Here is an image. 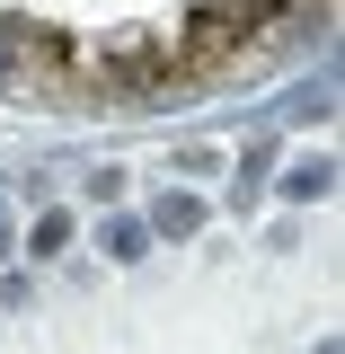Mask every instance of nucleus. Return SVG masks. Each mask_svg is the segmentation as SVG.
Listing matches in <instances>:
<instances>
[{
    "label": "nucleus",
    "instance_id": "nucleus-1",
    "mask_svg": "<svg viewBox=\"0 0 345 354\" xmlns=\"http://www.w3.org/2000/svg\"><path fill=\"white\" fill-rule=\"evenodd\" d=\"M195 221H204V204H195V195H160V213H151V230H169V239H186Z\"/></svg>",
    "mask_w": 345,
    "mask_h": 354
},
{
    "label": "nucleus",
    "instance_id": "nucleus-2",
    "mask_svg": "<svg viewBox=\"0 0 345 354\" xmlns=\"http://www.w3.org/2000/svg\"><path fill=\"white\" fill-rule=\"evenodd\" d=\"M328 177H337L328 160H301V169L283 177V195H301V204H310V195H328Z\"/></svg>",
    "mask_w": 345,
    "mask_h": 354
},
{
    "label": "nucleus",
    "instance_id": "nucleus-3",
    "mask_svg": "<svg viewBox=\"0 0 345 354\" xmlns=\"http://www.w3.org/2000/svg\"><path fill=\"white\" fill-rule=\"evenodd\" d=\"M62 239H71V213H36V239H27V248H36V257H53Z\"/></svg>",
    "mask_w": 345,
    "mask_h": 354
},
{
    "label": "nucleus",
    "instance_id": "nucleus-4",
    "mask_svg": "<svg viewBox=\"0 0 345 354\" xmlns=\"http://www.w3.org/2000/svg\"><path fill=\"white\" fill-rule=\"evenodd\" d=\"M0 257H9V213H0Z\"/></svg>",
    "mask_w": 345,
    "mask_h": 354
}]
</instances>
